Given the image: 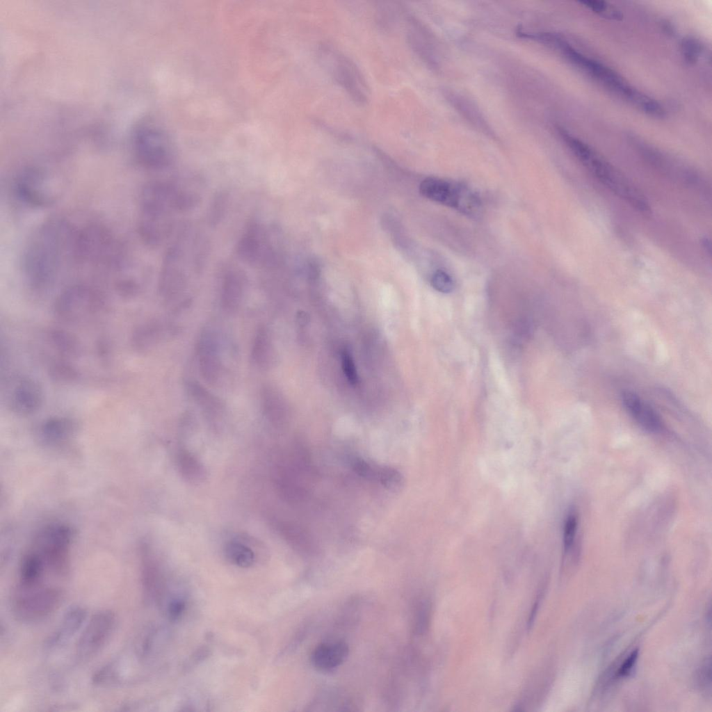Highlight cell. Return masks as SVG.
<instances>
[{"mask_svg":"<svg viewBox=\"0 0 712 712\" xmlns=\"http://www.w3.org/2000/svg\"><path fill=\"white\" fill-rule=\"evenodd\" d=\"M76 227L62 218H53L40 224L24 246L23 274L33 288L51 286L61 272L74 264Z\"/></svg>","mask_w":712,"mask_h":712,"instance_id":"1","label":"cell"},{"mask_svg":"<svg viewBox=\"0 0 712 712\" xmlns=\"http://www.w3.org/2000/svg\"><path fill=\"white\" fill-rule=\"evenodd\" d=\"M206 248L204 240L188 227L180 232L167 250L161 266L158 291L164 300H175L185 292L189 271L197 273L203 267Z\"/></svg>","mask_w":712,"mask_h":712,"instance_id":"2","label":"cell"},{"mask_svg":"<svg viewBox=\"0 0 712 712\" xmlns=\"http://www.w3.org/2000/svg\"><path fill=\"white\" fill-rule=\"evenodd\" d=\"M179 212L174 181H153L140 194L138 233L147 246H160L170 236L175 214Z\"/></svg>","mask_w":712,"mask_h":712,"instance_id":"3","label":"cell"},{"mask_svg":"<svg viewBox=\"0 0 712 712\" xmlns=\"http://www.w3.org/2000/svg\"><path fill=\"white\" fill-rule=\"evenodd\" d=\"M126 247L106 227L92 223L76 227L75 264L123 273L131 267Z\"/></svg>","mask_w":712,"mask_h":712,"instance_id":"4","label":"cell"},{"mask_svg":"<svg viewBox=\"0 0 712 712\" xmlns=\"http://www.w3.org/2000/svg\"><path fill=\"white\" fill-rule=\"evenodd\" d=\"M563 138L576 156L604 186L638 211L650 213L646 197L621 172L582 140L569 134H565Z\"/></svg>","mask_w":712,"mask_h":712,"instance_id":"5","label":"cell"},{"mask_svg":"<svg viewBox=\"0 0 712 712\" xmlns=\"http://www.w3.org/2000/svg\"><path fill=\"white\" fill-rule=\"evenodd\" d=\"M542 42L558 50L567 60L608 90L635 106L643 93L628 84L618 74L599 62L578 51L561 37L545 33Z\"/></svg>","mask_w":712,"mask_h":712,"instance_id":"6","label":"cell"},{"mask_svg":"<svg viewBox=\"0 0 712 712\" xmlns=\"http://www.w3.org/2000/svg\"><path fill=\"white\" fill-rule=\"evenodd\" d=\"M62 181L55 172L40 166L20 170L15 178L13 191L23 204L44 208L55 203L62 192Z\"/></svg>","mask_w":712,"mask_h":712,"instance_id":"7","label":"cell"},{"mask_svg":"<svg viewBox=\"0 0 712 712\" xmlns=\"http://www.w3.org/2000/svg\"><path fill=\"white\" fill-rule=\"evenodd\" d=\"M318 55L323 68L353 101L359 105L366 104L369 99V88L355 63L328 44H323Z\"/></svg>","mask_w":712,"mask_h":712,"instance_id":"8","label":"cell"},{"mask_svg":"<svg viewBox=\"0 0 712 712\" xmlns=\"http://www.w3.org/2000/svg\"><path fill=\"white\" fill-rule=\"evenodd\" d=\"M62 593L54 587L41 585L19 589L13 601L15 617L23 622H34L51 615L59 607Z\"/></svg>","mask_w":712,"mask_h":712,"instance_id":"9","label":"cell"},{"mask_svg":"<svg viewBox=\"0 0 712 712\" xmlns=\"http://www.w3.org/2000/svg\"><path fill=\"white\" fill-rule=\"evenodd\" d=\"M267 226L257 220L250 222L236 245V254L245 264L267 269L273 266L276 253Z\"/></svg>","mask_w":712,"mask_h":712,"instance_id":"10","label":"cell"},{"mask_svg":"<svg viewBox=\"0 0 712 712\" xmlns=\"http://www.w3.org/2000/svg\"><path fill=\"white\" fill-rule=\"evenodd\" d=\"M420 193L434 202L455 208L467 214H476L480 203L468 189L445 180L428 177L419 186Z\"/></svg>","mask_w":712,"mask_h":712,"instance_id":"11","label":"cell"},{"mask_svg":"<svg viewBox=\"0 0 712 712\" xmlns=\"http://www.w3.org/2000/svg\"><path fill=\"white\" fill-rule=\"evenodd\" d=\"M134 150L139 163L150 170L164 169L170 165L173 159L168 139L162 132L152 127H145L138 131L134 138Z\"/></svg>","mask_w":712,"mask_h":712,"instance_id":"12","label":"cell"},{"mask_svg":"<svg viewBox=\"0 0 712 712\" xmlns=\"http://www.w3.org/2000/svg\"><path fill=\"white\" fill-rule=\"evenodd\" d=\"M115 620L114 613L109 610H100L91 617L76 645L79 659L87 660L104 647L114 631Z\"/></svg>","mask_w":712,"mask_h":712,"instance_id":"13","label":"cell"},{"mask_svg":"<svg viewBox=\"0 0 712 712\" xmlns=\"http://www.w3.org/2000/svg\"><path fill=\"white\" fill-rule=\"evenodd\" d=\"M196 353L199 370L204 381L216 385L222 371L220 348L217 334L211 329L202 330L197 341Z\"/></svg>","mask_w":712,"mask_h":712,"instance_id":"14","label":"cell"},{"mask_svg":"<svg viewBox=\"0 0 712 712\" xmlns=\"http://www.w3.org/2000/svg\"><path fill=\"white\" fill-rule=\"evenodd\" d=\"M99 294L85 285H75L65 290L56 301L55 309L65 318L79 316L81 309L96 308L100 303Z\"/></svg>","mask_w":712,"mask_h":712,"instance_id":"15","label":"cell"},{"mask_svg":"<svg viewBox=\"0 0 712 712\" xmlns=\"http://www.w3.org/2000/svg\"><path fill=\"white\" fill-rule=\"evenodd\" d=\"M246 275L236 268L227 270L222 277L220 290V304L222 309L229 314L239 308L245 290Z\"/></svg>","mask_w":712,"mask_h":712,"instance_id":"16","label":"cell"},{"mask_svg":"<svg viewBox=\"0 0 712 712\" xmlns=\"http://www.w3.org/2000/svg\"><path fill=\"white\" fill-rule=\"evenodd\" d=\"M348 652V645L343 641L321 643L313 651L312 662L320 670H331L344 662Z\"/></svg>","mask_w":712,"mask_h":712,"instance_id":"17","label":"cell"},{"mask_svg":"<svg viewBox=\"0 0 712 712\" xmlns=\"http://www.w3.org/2000/svg\"><path fill=\"white\" fill-rule=\"evenodd\" d=\"M178 327L174 324L155 321L142 326L136 333L135 344L141 349H147L160 342L174 337Z\"/></svg>","mask_w":712,"mask_h":712,"instance_id":"18","label":"cell"},{"mask_svg":"<svg viewBox=\"0 0 712 712\" xmlns=\"http://www.w3.org/2000/svg\"><path fill=\"white\" fill-rule=\"evenodd\" d=\"M41 400L42 394L39 386L32 380H24L14 391L12 406L16 412L27 414L36 410Z\"/></svg>","mask_w":712,"mask_h":712,"instance_id":"19","label":"cell"},{"mask_svg":"<svg viewBox=\"0 0 712 712\" xmlns=\"http://www.w3.org/2000/svg\"><path fill=\"white\" fill-rule=\"evenodd\" d=\"M187 391L193 401L210 417L220 416L224 410L222 401L195 380L186 383Z\"/></svg>","mask_w":712,"mask_h":712,"instance_id":"20","label":"cell"},{"mask_svg":"<svg viewBox=\"0 0 712 712\" xmlns=\"http://www.w3.org/2000/svg\"><path fill=\"white\" fill-rule=\"evenodd\" d=\"M86 615L87 612L82 606H74L69 608L65 613L58 630L53 635L50 645H62L71 638L81 627Z\"/></svg>","mask_w":712,"mask_h":712,"instance_id":"21","label":"cell"},{"mask_svg":"<svg viewBox=\"0 0 712 712\" xmlns=\"http://www.w3.org/2000/svg\"><path fill=\"white\" fill-rule=\"evenodd\" d=\"M45 562L38 551L27 553L23 558L19 572V586L31 588L41 585Z\"/></svg>","mask_w":712,"mask_h":712,"instance_id":"22","label":"cell"},{"mask_svg":"<svg viewBox=\"0 0 712 712\" xmlns=\"http://www.w3.org/2000/svg\"><path fill=\"white\" fill-rule=\"evenodd\" d=\"M251 358L254 364L262 370H267L273 362V350L270 337L265 325H260L254 335Z\"/></svg>","mask_w":712,"mask_h":712,"instance_id":"23","label":"cell"},{"mask_svg":"<svg viewBox=\"0 0 712 712\" xmlns=\"http://www.w3.org/2000/svg\"><path fill=\"white\" fill-rule=\"evenodd\" d=\"M375 11L377 26L384 32L391 31L405 15L403 6L393 1L377 2Z\"/></svg>","mask_w":712,"mask_h":712,"instance_id":"24","label":"cell"},{"mask_svg":"<svg viewBox=\"0 0 712 712\" xmlns=\"http://www.w3.org/2000/svg\"><path fill=\"white\" fill-rule=\"evenodd\" d=\"M260 399L266 419L274 425L280 423L282 419L283 408L275 389L269 385H263L260 390Z\"/></svg>","mask_w":712,"mask_h":712,"instance_id":"25","label":"cell"},{"mask_svg":"<svg viewBox=\"0 0 712 712\" xmlns=\"http://www.w3.org/2000/svg\"><path fill=\"white\" fill-rule=\"evenodd\" d=\"M177 463L181 475L191 482H199L205 476V470L200 461L187 451H180Z\"/></svg>","mask_w":712,"mask_h":712,"instance_id":"26","label":"cell"},{"mask_svg":"<svg viewBox=\"0 0 712 712\" xmlns=\"http://www.w3.org/2000/svg\"><path fill=\"white\" fill-rule=\"evenodd\" d=\"M224 552L230 563L240 567H249L254 563V552L239 542H228L225 546Z\"/></svg>","mask_w":712,"mask_h":712,"instance_id":"27","label":"cell"},{"mask_svg":"<svg viewBox=\"0 0 712 712\" xmlns=\"http://www.w3.org/2000/svg\"><path fill=\"white\" fill-rule=\"evenodd\" d=\"M632 417L642 428L649 432L657 433L662 430L660 416L649 404L643 401Z\"/></svg>","mask_w":712,"mask_h":712,"instance_id":"28","label":"cell"},{"mask_svg":"<svg viewBox=\"0 0 712 712\" xmlns=\"http://www.w3.org/2000/svg\"><path fill=\"white\" fill-rule=\"evenodd\" d=\"M579 3L594 13L606 18L613 20H620L622 18L621 11L608 2L597 0H583L579 1Z\"/></svg>","mask_w":712,"mask_h":712,"instance_id":"29","label":"cell"},{"mask_svg":"<svg viewBox=\"0 0 712 712\" xmlns=\"http://www.w3.org/2000/svg\"><path fill=\"white\" fill-rule=\"evenodd\" d=\"M578 527V516L575 511L567 515L563 528V547L565 552H568L574 545Z\"/></svg>","mask_w":712,"mask_h":712,"instance_id":"30","label":"cell"},{"mask_svg":"<svg viewBox=\"0 0 712 712\" xmlns=\"http://www.w3.org/2000/svg\"><path fill=\"white\" fill-rule=\"evenodd\" d=\"M228 195L225 192H220L213 198L210 207L209 219L210 224L216 225L223 218L225 212L227 207Z\"/></svg>","mask_w":712,"mask_h":712,"instance_id":"31","label":"cell"},{"mask_svg":"<svg viewBox=\"0 0 712 712\" xmlns=\"http://www.w3.org/2000/svg\"><path fill=\"white\" fill-rule=\"evenodd\" d=\"M70 428L71 423L68 421L54 419L45 423L43 428V432L47 437L51 439H56L67 434Z\"/></svg>","mask_w":712,"mask_h":712,"instance_id":"32","label":"cell"},{"mask_svg":"<svg viewBox=\"0 0 712 712\" xmlns=\"http://www.w3.org/2000/svg\"><path fill=\"white\" fill-rule=\"evenodd\" d=\"M702 51V44L693 38H686L681 42V52L686 63L694 64Z\"/></svg>","mask_w":712,"mask_h":712,"instance_id":"33","label":"cell"},{"mask_svg":"<svg viewBox=\"0 0 712 712\" xmlns=\"http://www.w3.org/2000/svg\"><path fill=\"white\" fill-rule=\"evenodd\" d=\"M431 284L435 290L444 293L451 292L454 288L453 279L443 270H437L432 275Z\"/></svg>","mask_w":712,"mask_h":712,"instance_id":"34","label":"cell"},{"mask_svg":"<svg viewBox=\"0 0 712 712\" xmlns=\"http://www.w3.org/2000/svg\"><path fill=\"white\" fill-rule=\"evenodd\" d=\"M341 359L342 369L346 379L352 385H357L358 375L352 355L348 350H343L341 354Z\"/></svg>","mask_w":712,"mask_h":712,"instance_id":"35","label":"cell"},{"mask_svg":"<svg viewBox=\"0 0 712 712\" xmlns=\"http://www.w3.org/2000/svg\"><path fill=\"white\" fill-rule=\"evenodd\" d=\"M620 396L622 405L632 416L640 406L642 400L638 395L630 390L622 391Z\"/></svg>","mask_w":712,"mask_h":712,"instance_id":"36","label":"cell"},{"mask_svg":"<svg viewBox=\"0 0 712 712\" xmlns=\"http://www.w3.org/2000/svg\"><path fill=\"white\" fill-rule=\"evenodd\" d=\"M638 649H633L625 658L617 672V675L618 677H626L631 674L638 660Z\"/></svg>","mask_w":712,"mask_h":712,"instance_id":"37","label":"cell"},{"mask_svg":"<svg viewBox=\"0 0 712 712\" xmlns=\"http://www.w3.org/2000/svg\"><path fill=\"white\" fill-rule=\"evenodd\" d=\"M185 608V603L181 599H174L168 605V612L170 619L176 620L180 617Z\"/></svg>","mask_w":712,"mask_h":712,"instance_id":"38","label":"cell"},{"mask_svg":"<svg viewBox=\"0 0 712 712\" xmlns=\"http://www.w3.org/2000/svg\"><path fill=\"white\" fill-rule=\"evenodd\" d=\"M429 607L426 603H423L419 610L418 621H417V630L419 632H423L428 622Z\"/></svg>","mask_w":712,"mask_h":712,"instance_id":"39","label":"cell"}]
</instances>
